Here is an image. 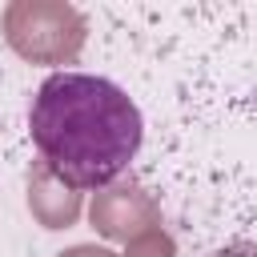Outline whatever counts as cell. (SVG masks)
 Masks as SVG:
<instances>
[{"mask_svg": "<svg viewBox=\"0 0 257 257\" xmlns=\"http://www.w3.org/2000/svg\"><path fill=\"white\" fill-rule=\"evenodd\" d=\"M28 128L52 177L84 193L112 185L145 137L137 100L108 76L92 72L44 76L28 108Z\"/></svg>", "mask_w": 257, "mask_h": 257, "instance_id": "6da1fadb", "label": "cell"}]
</instances>
